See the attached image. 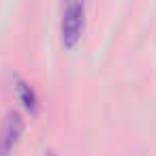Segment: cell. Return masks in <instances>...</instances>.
Masks as SVG:
<instances>
[{
	"mask_svg": "<svg viewBox=\"0 0 156 156\" xmlns=\"http://www.w3.org/2000/svg\"><path fill=\"white\" fill-rule=\"evenodd\" d=\"M86 26V5L81 0H69L60 11V34L64 45H75Z\"/></svg>",
	"mask_w": 156,
	"mask_h": 156,
	"instance_id": "obj_1",
	"label": "cell"
},
{
	"mask_svg": "<svg viewBox=\"0 0 156 156\" xmlns=\"http://www.w3.org/2000/svg\"><path fill=\"white\" fill-rule=\"evenodd\" d=\"M24 115L20 109H9L0 122V156H9L24 133Z\"/></svg>",
	"mask_w": 156,
	"mask_h": 156,
	"instance_id": "obj_2",
	"label": "cell"
},
{
	"mask_svg": "<svg viewBox=\"0 0 156 156\" xmlns=\"http://www.w3.org/2000/svg\"><path fill=\"white\" fill-rule=\"evenodd\" d=\"M15 92H17V98L22 101V105L26 109H37L39 107V96H37V90L32 88V83L20 75H15Z\"/></svg>",
	"mask_w": 156,
	"mask_h": 156,
	"instance_id": "obj_3",
	"label": "cell"
},
{
	"mask_svg": "<svg viewBox=\"0 0 156 156\" xmlns=\"http://www.w3.org/2000/svg\"><path fill=\"white\" fill-rule=\"evenodd\" d=\"M45 156H56V152L54 150H45Z\"/></svg>",
	"mask_w": 156,
	"mask_h": 156,
	"instance_id": "obj_4",
	"label": "cell"
}]
</instances>
